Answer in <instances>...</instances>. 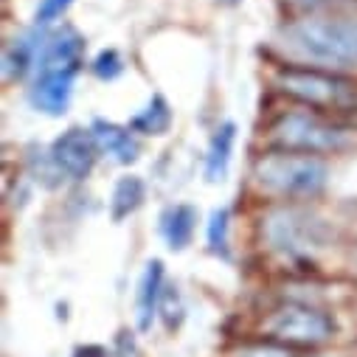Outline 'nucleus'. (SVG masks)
<instances>
[{
	"mask_svg": "<svg viewBox=\"0 0 357 357\" xmlns=\"http://www.w3.org/2000/svg\"><path fill=\"white\" fill-rule=\"evenodd\" d=\"M228 228H231V214L228 208H217L211 214V222H208V248L211 253L228 259L231 250H228Z\"/></svg>",
	"mask_w": 357,
	"mask_h": 357,
	"instance_id": "dca6fc26",
	"label": "nucleus"
},
{
	"mask_svg": "<svg viewBox=\"0 0 357 357\" xmlns=\"http://www.w3.org/2000/svg\"><path fill=\"white\" fill-rule=\"evenodd\" d=\"M326 163L318 155L271 149L253 163V181L264 195L282 200H312L326 189Z\"/></svg>",
	"mask_w": 357,
	"mask_h": 357,
	"instance_id": "f03ea898",
	"label": "nucleus"
},
{
	"mask_svg": "<svg viewBox=\"0 0 357 357\" xmlns=\"http://www.w3.org/2000/svg\"><path fill=\"white\" fill-rule=\"evenodd\" d=\"M234 141H236V127L231 121L217 127V132L211 138V146H208V155H206V177L211 183H217L225 177L228 163H231V152H234Z\"/></svg>",
	"mask_w": 357,
	"mask_h": 357,
	"instance_id": "ddd939ff",
	"label": "nucleus"
},
{
	"mask_svg": "<svg viewBox=\"0 0 357 357\" xmlns=\"http://www.w3.org/2000/svg\"><path fill=\"white\" fill-rule=\"evenodd\" d=\"M276 84L310 110H349L357 105V84L337 70L287 65L279 70Z\"/></svg>",
	"mask_w": 357,
	"mask_h": 357,
	"instance_id": "7ed1b4c3",
	"label": "nucleus"
},
{
	"mask_svg": "<svg viewBox=\"0 0 357 357\" xmlns=\"http://www.w3.org/2000/svg\"><path fill=\"white\" fill-rule=\"evenodd\" d=\"M91 132L99 144V152L110 155L113 160L119 163H132L138 160V138L132 135V127H121V124H113V121H105V119H96L91 124Z\"/></svg>",
	"mask_w": 357,
	"mask_h": 357,
	"instance_id": "9d476101",
	"label": "nucleus"
},
{
	"mask_svg": "<svg viewBox=\"0 0 357 357\" xmlns=\"http://www.w3.org/2000/svg\"><path fill=\"white\" fill-rule=\"evenodd\" d=\"M282 48L296 65L340 73L357 65V29L335 17H304L282 31Z\"/></svg>",
	"mask_w": 357,
	"mask_h": 357,
	"instance_id": "f257e3e1",
	"label": "nucleus"
},
{
	"mask_svg": "<svg viewBox=\"0 0 357 357\" xmlns=\"http://www.w3.org/2000/svg\"><path fill=\"white\" fill-rule=\"evenodd\" d=\"M130 127H132V132H144V135H163V132H169V127H172L169 102H166L160 93L152 96L149 105H146V110H141V113L130 121Z\"/></svg>",
	"mask_w": 357,
	"mask_h": 357,
	"instance_id": "2eb2a0df",
	"label": "nucleus"
},
{
	"mask_svg": "<svg viewBox=\"0 0 357 357\" xmlns=\"http://www.w3.org/2000/svg\"><path fill=\"white\" fill-rule=\"evenodd\" d=\"M91 70L96 73V79H102V82H113V79H119V76L124 73V59H121L119 51L107 48V51H102V54L93 59Z\"/></svg>",
	"mask_w": 357,
	"mask_h": 357,
	"instance_id": "f3484780",
	"label": "nucleus"
},
{
	"mask_svg": "<svg viewBox=\"0 0 357 357\" xmlns=\"http://www.w3.org/2000/svg\"><path fill=\"white\" fill-rule=\"evenodd\" d=\"M82 56H84V37L65 26L59 31H54L43 48H40V70H68V73H79L82 68Z\"/></svg>",
	"mask_w": 357,
	"mask_h": 357,
	"instance_id": "6e6552de",
	"label": "nucleus"
},
{
	"mask_svg": "<svg viewBox=\"0 0 357 357\" xmlns=\"http://www.w3.org/2000/svg\"><path fill=\"white\" fill-rule=\"evenodd\" d=\"M127 340H130V332H121V335H119V340H116V343H119V349H121V357H135V343H130V346H127Z\"/></svg>",
	"mask_w": 357,
	"mask_h": 357,
	"instance_id": "412c9836",
	"label": "nucleus"
},
{
	"mask_svg": "<svg viewBox=\"0 0 357 357\" xmlns=\"http://www.w3.org/2000/svg\"><path fill=\"white\" fill-rule=\"evenodd\" d=\"M160 296H163V261L152 259L138 284V329L146 332L152 326V318L160 307Z\"/></svg>",
	"mask_w": 357,
	"mask_h": 357,
	"instance_id": "9b49d317",
	"label": "nucleus"
},
{
	"mask_svg": "<svg viewBox=\"0 0 357 357\" xmlns=\"http://www.w3.org/2000/svg\"><path fill=\"white\" fill-rule=\"evenodd\" d=\"M76 357H107V351L102 346H79Z\"/></svg>",
	"mask_w": 357,
	"mask_h": 357,
	"instance_id": "4be33fe9",
	"label": "nucleus"
},
{
	"mask_svg": "<svg viewBox=\"0 0 357 357\" xmlns=\"http://www.w3.org/2000/svg\"><path fill=\"white\" fill-rule=\"evenodd\" d=\"M96 155H99V144L93 132L84 127L65 130L48 149L51 169L59 177H68V181H84L96 163Z\"/></svg>",
	"mask_w": 357,
	"mask_h": 357,
	"instance_id": "0eeeda50",
	"label": "nucleus"
},
{
	"mask_svg": "<svg viewBox=\"0 0 357 357\" xmlns=\"http://www.w3.org/2000/svg\"><path fill=\"white\" fill-rule=\"evenodd\" d=\"M217 3H220V6H239L242 0H217Z\"/></svg>",
	"mask_w": 357,
	"mask_h": 357,
	"instance_id": "5701e85b",
	"label": "nucleus"
},
{
	"mask_svg": "<svg viewBox=\"0 0 357 357\" xmlns=\"http://www.w3.org/2000/svg\"><path fill=\"white\" fill-rule=\"evenodd\" d=\"M264 236L276 250L301 259L310 256V250L324 245V228L315 217L296 211V208H279L267 217L264 222Z\"/></svg>",
	"mask_w": 357,
	"mask_h": 357,
	"instance_id": "423d86ee",
	"label": "nucleus"
},
{
	"mask_svg": "<svg viewBox=\"0 0 357 357\" xmlns=\"http://www.w3.org/2000/svg\"><path fill=\"white\" fill-rule=\"evenodd\" d=\"M158 310L163 312V324H166L169 329H174L177 324L183 321V304H181V296L174 293V287L163 290V296H160V307H158Z\"/></svg>",
	"mask_w": 357,
	"mask_h": 357,
	"instance_id": "a211bd4d",
	"label": "nucleus"
},
{
	"mask_svg": "<svg viewBox=\"0 0 357 357\" xmlns=\"http://www.w3.org/2000/svg\"><path fill=\"white\" fill-rule=\"evenodd\" d=\"M70 3H73V0H40V6H37V23L40 26L54 23L56 17H62L68 12Z\"/></svg>",
	"mask_w": 357,
	"mask_h": 357,
	"instance_id": "aec40b11",
	"label": "nucleus"
},
{
	"mask_svg": "<svg viewBox=\"0 0 357 357\" xmlns=\"http://www.w3.org/2000/svg\"><path fill=\"white\" fill-rule=\"evenodd\" d=\"M144 200H146V186H144L141 177H135V174L121 177L113 189V197H110V217L116 222H121L130 214H135L144 206Z\"/></svg>",
	"mask_w": 357,
	"mask_h": 357,
	"instance_id": "4468645a",
	"label": "nucleus"
},
{
	"mask_svg": "<svg viewBox=\"0 0 357 357\" xmlns=\"http://www.w3.org/2000/svg\"><path fill=\"white\" fill-rule=\"evenodd\" d=\"M73 76L68 70H37L34 87H31V105L45 116H62L73 96Z\"/></svg>",
	"mask_w": 357,
	"mask_h": 357,
	"instance_id": "1a4fd4ad",
	"label": "nucleus"
},
{
	"mask_svg": "<svg viewBox=\"0 0 357 357\" xmlns=\"http://www.w3.org/2000/svg\"><path fill=\"white\" fill-rule=\"evenodd\" d=\"M271 141L276 149H290V152H307V155H326V152H340L349 144V135L318 116L315 110H290L282 113L271 124Z\"/></svg>",
	"mask_w": 357,
	"mask_h": 357,
	"instance_id": "20e7f679",
	"label": "nucleus"
},
{
	"mask_svg": "<svg viewBox=\"0 0 357 357\" xmlns=\"http://www.w3.org/2000/svg\"><path fill=\"white\" fill-rule=\"evenodd\" d=\"M195 225H197V208L186 206V203L166 208L163 217H160V231H163V236H166L172 250H183L192 242Z\"/></svg>",
	"mask_w": 357,
	"mask_h": 357,
	"instance_id": "f8f14e48",
	"label": "nucleus"
},
{
	"mask_svg": "<svg viewBox=\"0 0 357 357\" xmlns=\"http://www.w3.org/2000/svg\"><path fill=\"white\" fill-rule=\"evenodd\" d=\"M236 357H293L290 349L284 343H276V340H264V343H250V346H242V351Z\"/></svg>",
	"mask_w": 357,
	"mask_h": 357,
	"instance_id": "6ab92c4d",
	"label": "nucleus"
},
{
	"mask_svg": "<svg viewBox=\"0 0 357 357\" xmlns=\"http://www.w3.org/2000/svg\"><path fill=\"white\" fill-rule=\"evenodd\" d=\"M267 340H276L284 346H321L332 340L335 321L310 304H284L273 310L264 321Z\"/></svg>",
	"mask_w": 357,
	"mask_h": 357,
	"instance_id": "39448f33",
	"label": "nucleus"
}]
</instances>
